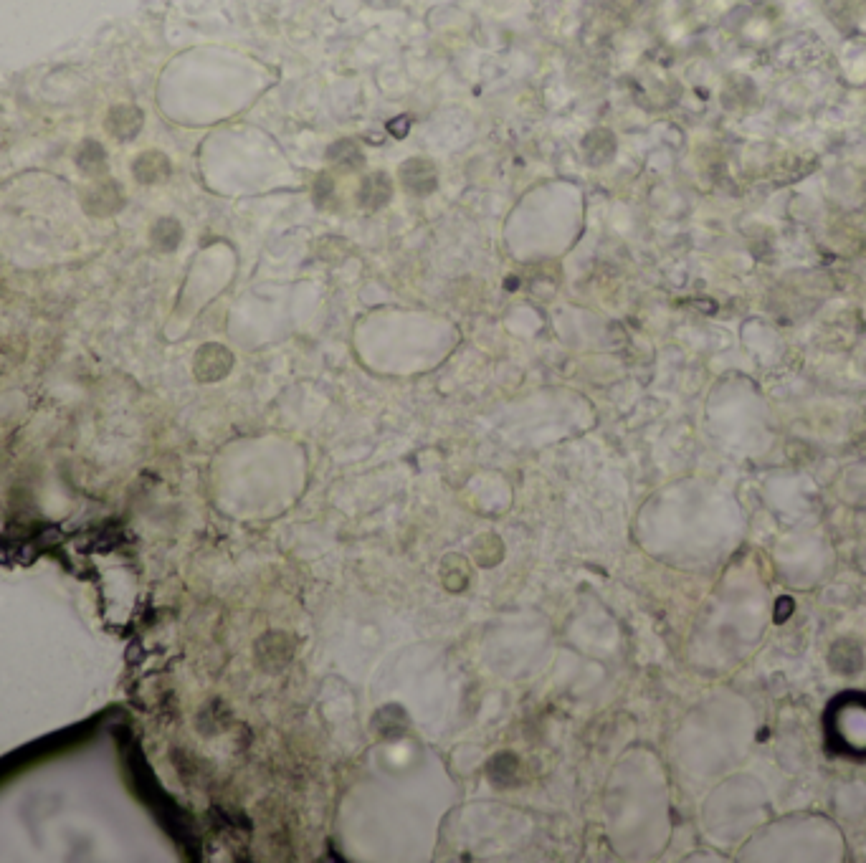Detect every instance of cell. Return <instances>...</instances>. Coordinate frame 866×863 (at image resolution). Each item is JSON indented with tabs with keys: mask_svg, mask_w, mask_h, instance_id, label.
Segmentation results:
<instances>
[{
	"mask_svg": "<svg viewBox=\"0 0 866 863\" xmlns=\"http://www.w3.org/2000/svg\"><path fill=\"white\" fill-rule=\"evenodd\" d=\"M398 180H401L403 188L411 195L418 198H426L433 190L439 188V173H436V165L426 157H411L401 165L398 170Z\"/></svg>",
	"mask_w": 866,
	"mask_h": 863,
	"instance_id": "cell-1",
	"label": "cell"
},
{
	"mask_svg": "<svg viewBox=\"0 0 866 863\" xmlns=\"http://www.w3.org/2000/svg\"><path fill=\"white\" fill-rule=\"evenodd\" d=\"M390 198H393V178H390L388 173H383V170L370 173L368 178L360 183L358 203L365 211H380V208H385V205L390 203Z\"/></svg>",
	"mask_w": 866,
	"mask_h": 863,
	"instance_id": "cell-2",
	"label": "cell"
},
{
	"mask_svg": "<svg viewBox=\"0 0 866 863\" xmlns=\"http://www.w3.org/2000/svg\"><path fill=\"white\" fill-rule=\"evenodd\" d=\"M583 152L590 165H596V168L606 165L616 157V135L608 130H593L590 135H585Z\"/></svg>",
	"mask_w": 866,
	"mask_h": 863,
	"instance_id": "cell-3",
	"label": "cell"
},
{
	"mask_svg": "<svg viewBox=\"0 0 866 863\" xmlns=\"http://www.w3.org/2000/svg\"><path fill=\"white\" fill-rule=\"evenodd\" d=\"M327 162L340 165V168L345 170H360L365 165V155L358 147V142L337 140L335 145H330V150H327Z\"/></svg>",
	"mask_w": 866,
	"mask_h": 863,
	"instance_id": "cell-4",
	"label": "cell"
},
{
	"mask_svg": "<svg viewBox=\"0 0 866 863\" xmlns=\"http://www.w3.org/2000/svg\"><path fill=\"white\" fill-rule=\"evenodd\" d=\"M332 198H335V180H332L327 173H322L312 185V200H314V205H317V208H322V211H325L327 205L332 203Z\"/></svg>",
	"mask_w": 866,
	"mask_h": 863,
	"instance_id": "cell-5",
	"label": "cell"
},
{
	"mask_svg": "<svg viewBox=\"0 0 866 863\" xmlns=\"http://www.w3.org/2000/svg\"><path fill=\"white\" fill-rule=\"evenodd\" d=\"M408 125H411V117H406V114H403V117H398V119H390L388 132L393 137H398V140H403V137L408 135Z\"/></svg>",
	"mask_w": 866,
	"mask_h": 863,
	"instance_id": "cell-6",
	"label": "cell"
}]
</instances>
